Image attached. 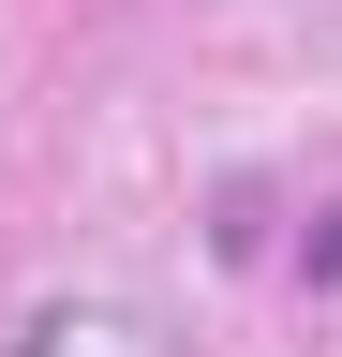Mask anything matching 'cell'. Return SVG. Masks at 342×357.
I'll use <instances>...</instances> for the list:
<instances>
[{"mask_svg":"<svg viewBox=\"0 0 342 357\" xmlns=\"http://www.w3.org/2000/svg\"><path fill=\"white\" fill-rule=\"evenodd\" d=\"M297 268H313V283H342V208L313 223V238H297Z\"/></svg>","mask_w":342,"mask_h":357,"instance_id":"obj_1","label":"cell"}]
</instances>
